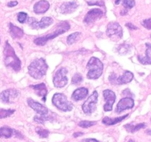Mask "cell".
Masks as SVG:
<instances>
[{
  "instance_id": "cell-12",
  "label": "cell",
  "mask_w": 151,
  "mask_h": 142,
  "mask_svg": "<svg viewBox=\"0 0 151 142\" xmlns=\"http://www.w3.org/2000/svg\"><path fill=\"white\" fill-rule=\"evenodd\" d=\"M103 97L106 101V104L104 105V110L106 112L112 110V106L116 100V95L114 92L110 90H105L103 91Z\"/></svg>"
},
{
  "instance_id": "cell-8",
  "label": "cell",
  "mask_w": 151,
  "mask_h": 142,
  "mask_svg": "<svg viewBox=\"0 0 151 142\" xmlns=\"http://www.w3.org/2000/svg\"><path fill=\"white\" fill-rule=\"evenodd\" d=\"M97 100H98V93L97 91H94L83 104V111L86 114L92 113L96 109V104L97 103Z\"/></svg>"
},
{
  "instance_id": "cell-22",
  "label": "cell",
  "mask_w": 151,
  "mask_h": 142,
  "mask_svg": "<svg viewBox=\"0 0 151 142\" xmlns=\"http://www.w3.org/2000/svg\"><path fill=\"white\" fill-rule=\"evenodd\" d=\"M128 116V114H126V115H123V116L118 117V118H109V117H105V118H103L102 122H103L104 124H106V125H108V126L114 125V124L123 121V120L125 119Z\"/></svg>"
},
{
  "instance_id": "cell-32",
  "label": "cell",
  "mask_w": 151,
  "mask_h": 142,
  "mask_svg": "<svg viewBox=\"0 0 151 142\" xmlns=\"http://www.w3.org/2000/svg\"><path fill=\"white\" fill-rule=\"evenodd\" d=\"M129 47L130 46L128 45V44H121V45H119V47H118V52H119L120 54H126V53H128V50H129Z\"/></svg>"
},
{
  "instance_id": "cell-2",
  "label": "cell",
  "mask_w": 151,
  "mask_h": 142,
  "mask_svg": "<svg viewBox=\"0 0 151 142\" xmlns=\"http://www.w3.org/2000/svg\"><path fill=\"white\" fill-rule=\"evenodd\" d=\"M48 65L44 59H36L28 66L29 75L35 79H41L47 73Z\"/></svg>"
},
{
  "instance_id": "cell-16",
  "label": "cell",
  "mask_w": 151,
  "mask_h": 142,
  "mask_svg": "<svg viewBox=\"0 0 151 142\" xmlns=\"http://www.w3.org/2000/svg\"><path fill=\"white\" fill-rule=\"evenodd\" d=\"M78 7V4L75 1H67V2H63L60 7V10L61 13L68 14V13H72L75 11Z\"/></svg>"
},
{
  "instance_id": "cell-43",
  "label": "cell",
  "mask_w": 151,
  "mask_h": 142,
  "mask_svg": "<svg viewBox=\"0 0 151 142\" xmlns=\"http://www.w3.org/2000/svg\"><path fill=\"white\" fill-rule=\"evenodd\" d=\"M120 1H121V0H116V1H115V4H119Z\"/></svg>"
},
{
  "instance_id": "cell-24",
  "label": "cell",
  "mask_w": 151,
  "mask_h": 142,
  "mask_svg": "<svg viewBox=\"0 0 151 142\" xmlns=\"http://www.w3.org/2000/svg\"><path fill=\"white\" fill-rule=\"evenodd\" d=\"M147 124L145 123H141V124H136V125H133V124H128L125 125V128L126 129L127 131L129 132V133H134L135 132L139 131L141 129H144L145 128Z\"/></svg>"
},
{
  "instance_id": "cell-33",
  "label": "cell",
  "mask_w": 151,
  "mask_h": 142,
  "mask_svg": "<svg viewBox=\"0 0 151 142\" xmlns=\"http://www.w3.org/2000/svg\"><path fill=\"white\" fill-rule=\"evenodd\" d=\"M50 117H45V115H41V116H35L34 117V121L40 124H44L46 121L50 120Z\"/></svg>"
},
{
  "instance_id": "cell-4",
  "label": "cell",
  "mask_w": 151,
  "mask_h": 142,
  "mask_svg": "<svg viewBox=\"0 0 151 142\" xmlns=\"http://www.w3.org/2000/svg\"><path fill=\"white\" fill-rule=\"evenodd\" d=\"M88 72L87 78L89 79H97L101 76L103 70V64L96 57H91L87 64Z\"/></svg>"
},
{
  "instance_id": "cell-45",
  "label": "cell",
  "mask_w": 151,
  "mask_h": 142,
  "mask_svg": "<svg viewBox=\"0 0 151 142\" xmlns=\"http://www.w3.org/2000/svg\"><path fill=\"white\" fill-rule=\"evenodd\" d=\"M150 121H151V119H150Z\"/></svg>"
},
{
  "instance_id": "cell-20",
  "label": "cell",
  "mask_w": 151,
  "mask_h": 142,
  "mask_svg": "<svg viewBox=\"0 0 151 142\" xmlns=\"http://www.w3.org/2000/svg\"><path fill=\"white\" fill-rule=\"evenodd\" d=\"M134 78V74L131 71H125L122 75H120L116 78L117 84H125L131 82Z\"/></svg>"
},
{
  "instance_id": "cell-7",
  "label": "cell",
  "mask_w": 151,
  "mask_h": 142,
  "mask_svg": "<svg viewBox=\"0 0 151 142\" xmlns=\"http://www.w3.org/2000/svg\"><path fill=\"white\" fill-rule=\"evenodd\" d=\"M68 71L66 68L61 67L55 72L53 78V84L55 87L62 88L64 87L68 83V78L66 77Z\"/></svg>"
},
{
  "instance_id": "cell-29",
  "label": "cell",
  "mask_w": 151,
  "mask_h": 142,
  "mask_svg": "<svg viewBox=\"0 0 151 142\" xmlns=\"http://www.w3.org/2000/svg\"><path fill=\"white\" fill-rule=\"evenodd\" d=\"M122 2V5L125 9H131L135 6L136 2L134 0H121Z\"/></svg>"
},
{
  "instance_id": "cell-25",
  "label": "cell",
  "mask_w": 151,
  "mask_h": 142,
  "mask_svg": "<svg viewBox=\"0 0 151 142\" xmlns=\"http://www.w3.org/2000/svg\"><path fill=\"white\" fill-rule=\"evenodd\" d=\"M81 36V33L80 32H75L70 34V35L67 37V44H69V45L73 44L74 43H75L78 39H79Z\"/></svg>"
},
{
  "instance_id": "cell-26",
  "label": "cell",
  "mask_w": 151,
  "mask_h": 142,
  "mask_svg": "<svg viewBox=\"0 0 151 142\" xmlns=\"http://www.w3.org/2000/svg\"><path fill=\"white\" fill-rule=\"evenodd\" d=\"M35 131L38 133V135L41 138H47L49 136V134H50V132L49 130H45V129H43L41 127H36L35 129Z\"/></svg>"
},
{
  "instance_id": "cell-18",
  "label": "cell",
  "mask_w": 151,
  "mask_h": 142,
  "mask_svg": "<svg viewBox=\"0 0 151 142\" xmlns=\"http://www.w3.org/2000/svg\"><path fill=\"white\" fill-rule=\"evenodd\" d=\"M88 93V89H86V87H81V88H78L77 90H75L74 91V93H72V99L73 100L76 101H81L83 100V99H85L87 96Z\"/></svg>"
},
{
  "instance_id": "cell-44",
  "label": "cell",
  "mask_w": 151,
  "mask_h": 142,
  "mask_svg": "<svg viewBox=\"0 0 151 142\" xmlns=\"http://www.w3.org/2000/svg\"><path fill=\"white\" fill-rule=\"evenodd\" d=\"M129 142H135V141H133V140H130Z\"/></svg>"
},
{
  "instance_id": "cell-41",
  "label": "cell",
  "mask_w": 151,
  "mask_h": 142,
  "mask_svg": "<svg viewBox=\"0 0 151 142\" xmlns=\"http://www.w3.org/2000/svg\"><path fill=\"white\" fill-rule=\"evenodd\" d=\"M127 13H128V10H127V9H125V10H122V11H121L120 14L122 15V16H124V15H126Z\"/></svg>"
},
{
  "instance_id": "cell-13",
  "label": "cell",
  "mask_w": 151,
  "mask_h": 142,
  "mask_svg": "<svg viewBox=\"0 0 151 142\" xmlns=\"http://www.w3.org/2000/svg\"><path fill=\"white\" fill-rule=\"evenodd\" d=\"M134 106V101L132 98L125 97L121 99L117 104L116 108V113H120L122 111L126 110L128 109H132Z\"/></svg>"
},
{
  "instance_id": "cell-15",
  "label": "cell",
  "mask_w": 151,
  "mask_h": 142,
  "mask_svg": "<svg viewBox=\"0 0 151 142\" xmlns=\"http://www.w3.org/2000/svg\"><path fill=\"white\" fill-rule=\"evenodd\" d=\"M50 8V3L46 0H41L34 4L33 11L36 14H42L46 13Z\"/></svg>"
},
{
  "instance_id": "cell-11",
  "label": "cell",
  "mask_w": 151,
  "mask_h": 142,
  "mask_svg": "<svg viewBox=\"0 0 151 142\" xmlns=\"http://www.w3.org/2000/svg\"><path fill=\"white\" fill-rule=\"evenodd\" d=\"M103 16V12L99 8H94L90 10L84 17V23L90 25L95 22L97 19H100Z\"/></svg>"
},
{
  "instance_id": "cell-27",
  "label": "cell",
  "mask_w": 151,
  "mask_h": 142,
  "mask_svg": "<svg viewBox=\"0 0 151 142\" xmlns=\"http://www.w3.org/2000/svg\"><path fill=\"white\" fill-rule=\"evenodd\" d=\"M15 112V109H0V119L6 118Z\"/></svg>"
},
{
  "instance_id": "cell-37",
  "label": "cell",
  "mask_w": 151,
  "mask_h": 142,
  "mask_svg": "<svg viewBox=\"0 0 151 142\" xmlns=\"http://www.w3.org/2000/svg\"><path fill=\"white\" fill-rule=\"evenodd\" d=\"M125 26H126L127 28H128V29L129 30H138V28H137V26H135V25H133L132 23H131V22L125 24Z\"/></svg>"
},
{
  "instance_id": "cell-28",
  "label": "cell",
  "mask_w": 151,
  "mask_h": 142,
  "mask_svg": "<svg viewBox=\"0 0 151 142\" xmlns=\"http://www.w3.org/2000/svg\"><path fill=\"white\" fill-rule=\"evenodd\" d=\"M97 124L96 121H81V122L78 123V126L82 128H88L92 126L95 125Z\"/></svg>"
},
{
  "instance_id": "cell-1",
  "label": "cell",
  "mask_w": 151,
  "mask_h": 142,
  "mask_svg": "<svg viewBox=\"0 0 151 142\" xmlns=\"http://www.w3.org/2000/svg\"><path fill=\"white\" fill-rule=\"evenodd\" d=\"M4 62L6 66L10 67L16 72L21 70L22 62L16 56L12 46L7 41H6L5 47L4 49Z\"/></svg>"
},
{
  "instance_id": "cell-38",
  "label": "cell",
  "mask_w": 151,
  "mask_h": 142,
  "mask_svg": "<svg viewBox=\"0 0 151 142\" xmlns=\"http://www.w3.org/2000/svg\"><path fill=\"white\" fill-rule=\"evenodd\" d=\"M18 4V1H10V2L7 3V6L10 7H15V6H16Z\"/></svg>"
},
{
  "instance_id": "cell-9",
  "label": "cell",
  "mask_w": 151,
  "mask_h": 142,
  "mask_svg": "<svg viewBox=\"0 0 151 142\" xmlns=\"http://www.w3.org/2000/svg\"><path fill=\"white\" fill-rule=\"evenodd\" d=\"M27 22L32 29H44L53 23V19L51 17H43L41 22H37L36 19L33 17H29Z\"/></svg>"
},
{
  "instance_id": "cell-39",
  "label": "cell",
  "mask_w": 151,
  "mask_h": 142,
  "mask_svg": "<svg viewBox=\"0 0 151 142\" xmlns=\"http://www.w3.org/2000/svg\"><path fill=\"white\" fill-rule=\"evenodd\" d=\"M83 135V133H81V132H77V133H75L73 134V136L75 138H78L79 137V136H81Z\"/></svg>"
},
{
  "instance_id": "cell-34",
  "label": "cell",
  "mask_w": 151,
  "mask_h": 142,
  "mask_svg": "<svg viewBox=\"0 0 151 142\" xmlns=\"http://www.w3.org/2000/svg\"><path fill=\"white\" fill-rule=\"evenodd\" d=\"M142 25L147 30H151V18L145 19L142 22Z\"/></svg>"
},
{
  "instance_id": "cell-36",
  "label": "cell",
  "mask_w": 151,
  "mask_h": 142,
  "mask_svg": "<svg viewBox=\"0 0 151 142\" xmlns=\"http://www.w3.org/2000/svg\"><path fill=\"white\" fill-rule=\"evenodd\" d=\"M122 94H123V96L129 98H131L132 96H134V95H133V93L130 91L129 89H126V90H124V91L122 92Z\"/></svg>"
},
{
  "instance_id": "cell-6",
  "label": "cell",
  "mask_w": 151,
  "mask_h": 142,
  "mask_svg": "<svg viewBox=\"0 0 151 142\" xmlns=\"http://www.w3.org/2000/svg\"><path fill=\"white\" fill-rule=\"evenodd\" d=\"M122 28L118 22H110L107 26L106 35L113 41L121 39L122 37Z\"/></svg>"
},
{
  "instance_id": "cell-40",
  "label": "cell",
  "mask_w": 151,
  "mask_h": 142,
  "mask_svg": "<svg viewBox=\"0 0 151 142\" xmlns=\"http://www.w3.org/2000/svg\"><path fill=\"white\" fill-rule=\"evenodd\" d=\"M84 141H85L86 142H100L99 141H97V139L94 138H87Z\"/></svg>"
},
{
  "instance_id": "cell-14",
  "label": "cell",
  "mask_w": 151,
  "mask_h": 142,
  "mask_svg": "<svg viewBox=\"0 0 151 142\" xmlns=\"http://www.w3.org/2000/svg\"><path fill=\"white\" fill-rule=\"evenodd\" d=\"M27 104L32 109L35 111L37 113L40 114L41 115H46L48 113V109L41 104L35 101L32 99H27Z\"/></svg>"
},
{
  "instance_id": "cell-5",
  "label": "cell",
  "mask_w": 151,
  "mask_h": 142,
  "mask_svg": "<svg viewBox=\"0 0 151 142\" xmlns=\"http://www.w3.org/2000/svg\"><path fill=\"white\" fill-rule=\"evenodd\" d=\"M52 102L58 109L63 112L71 111L73 107L72 104L68 101L67 97L62 93H55L53 96Z\"/></svg>"
},
{
  "instance_id": "cell-21",
  "label": "cell",
  "mask_w": 151,
  "mask_h": 142,
  "mask_svg": "<svg viewBox=\"0 0 151 142\" xmlns=\"http://www.w3.org/2000/svg\"><path fill=\"white\" fill-rule=\"evenodd\" d=\"M10 33L13 38H21L24 36V31L19 27L15 26L13 24L10 23Z\"/></svg>"
},
{
  "instance_id": "cell-17",
  "label": "cell",
  "mask_w": 151,
  "mask_h": 142,
  "mask_svg": "<svg viewBox=\"0 0 151 142\" xmlns=\"http://www.w3.org/2000/svg\"><path fill=\"white\" fill-rule=\"evenodd\" d=\"M29 87L33 89L36 91V94L38 96L42 97L43 101H46V96L47 94V89L46 87V84L44 83H41V84H35V85H30Z\"/></svg>"
},
{
  "instance_id": "cell-10",
  "label": "cell",
  "mask_w": 151,
  "mask_h": 142,
  "mask_svg": "<svg viewBox=\"0 0 151 142\" xmlns=\"http://www.w3.org/2000/svg\"><path fill=\"white\" fill-rule=\"evenodd\" d=\"M20 95V92L16 89H7L1 92L0 94V99L3 103L5 104H11L15 101L16 99Z\"/></svg>"
},
{
  "instance_id": "cell-31",
  "label": "cell",
  "mask_w": 151,
  "mask_h": 142,
  "mask_svg": "<svg viewBox=\"0 0 151 142\" xmlns=\"http://www.w3.org/2000/svg\"><path fill=\"white\" fill-rule=\"evenodd\" d=\"M27 13H24V12H20V13H18L17 19L20 23H24L26 22V20L27 19Z\"/></svg>"
},
{
  "instance_id": "cell-19",
  "label": "cell",
  "mask_w": 151,
  "mask_h": 142,
  "mask_svg": "<svg viewBox=\"0 0 151 142\" xmlns=\"http://www.w3.org/2000/svg\"><path fill=\"white\" fill-rule=\"evenodd\" d=\"M146 47L147 50L145 52V56L142 57L138 56V60L142 64H151V44L150 43H146Z\"/></svg>"
},
{
  "instance_id": "cell-35",
  "label": "cell",
  "mask_w": 151,
  "mask_h": 142,
  "mask_svg": "<svg viewBox=\"0 0 151 142\" xmlns=\"http://www.w3.org/2000/svg\"><path fill=\"white\" fill-rule=\"evenodd\" d=\"M116 75L115 73H112L111 75L109 76V81L112 84H116Z\"/></svg>"
},
{
  "instance_id": "cell-3",
  "label": "cell",
  "mask_w": 151,
  "mask_h": 142,
  "mask_svg": "<svg viewBox=\"0 0 151 142\" xmlns=\"http://www.w3.org/2000/svg\"><path fill=\"white\" fill-rule=\"evenodd\" d=\"M57 29H55V30L52 33L47 34V35L44 36L38 37V38H35L34 40V43L35 44L38 46H43L46 44L48 41L50 40L53 39L55 37L61 35V34L66 33L68 30H69L70 28V25L67 22H60L58 25L56 26Z\"/></svg>"
},
{
  "instance_id": "cell-23",
  "label": "cell",
  "mask_w": 151,
  "mask_h": 142,
  "mask_svg": "<svg viewBox=\"0 0 151 142\" xmlns=\"http://www.w3.org/2000/svg\"><path fill=\"white\" fill-rule=\"evenodd\" d=\"M14 134V130L10 128L9 127L4 126V127H0V138H10Z\"/></svg>"
},
{
  "instance_id": "cell-42",
  "label": "cell",
  "mask_w": 151,
  "mask_h": 142,
  "mask_svg": "<svg viewBox=\"0 0 151 142\" xmlns=\"http://www.w3.org/2000/svg\"><path fill=\"white\" fill-rule=\"evenodd\" d=\"M145 133H147V135H151V130H147Z\"/></svg>"
},
{
  "instance_id": "cell-30",
  "label": "cell",
  "mask_w": 151,
  "mask_h": 142,
  "mask_svg": "<svg viewBox=\"0 0 151 142\" xmlns=\"http://www.w3.org/2000/svg\"><path fill=\"white\" fill-rule=\"evenodd\" d=\"M83 81V76L82 75H81L80 73H75L73 75L72 79V83L75 85H78V84H81Z\"/></svg>"
}]
</instances>
